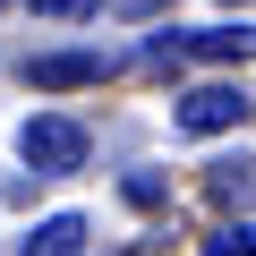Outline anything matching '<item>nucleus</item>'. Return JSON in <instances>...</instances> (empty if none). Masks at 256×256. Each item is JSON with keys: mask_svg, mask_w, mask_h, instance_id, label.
<instances>
[{"mask_svg": "<svg viewBox=\"0 0 256 256\" xmlns=\"http://www.w3.org/2000/svg\"><path fill=\"white\" fill-rule=\"evenodd\" d=\"M18 154H26V171L34 180H68V171H86V128L68 120V111H34L26 128H18Z\"/></svg>", "mask_w": 256, "mask_h": 256, "instance_id": "1", "label": "nucleus"}, {"mask_svg": "<svg viewBox=\"0 0 256 256\" xmlns=\"http://www.w3.org/2000/svg\"><path fill=\"white\" fill-rule=\"evenodd\" d=\"M171 120H180V137H222V128L248 120V94H239V86H188Z\"/></svg>", "mask_w": 256, "mask_h": 256, "instance_id": "2", "label": "nucleus"}, {"mask_svg": "<svg viewBox=\"0 0 256 256\" xmlns=\"http://www.w3.org/2000/svg\"><path fill=\"white\" fill-rule=\"evenodd\" d=\"M154 52H196V60H256V26H196V34H162Z\"/></svg>", "mask_w": 256, "mask_h": 256, "instance_id": "3", "label": "nucleus"}, {"mask_svg": "<svg viewBox=\"0 0 256 256\" xmlns=\"http://www.w3.org/2000/svg\"><path fill=\"white\" fill-rule=\"evenodd\" d=\"M26 77L43 94H68V86H94L102 77V52H43V60H26Z\"/></svg>", "mask_w": 256, "mask_h": 256, "instance_id": "4", "label": "nucleus"}, {"mask_svg": "<svg viewBox=\"0 0 256 256\" xmlns=\"http://www.w3.org/2000/svg\"><path fill=\"white\" fill-rule=\"evenodd\" d=\"M26 256H86V214H52V222H34Z\"/></svg>", "mask_w": 256, "mask_h": 256, "instance_id": "5", "label": "nucleus"}, {"mask_svg": "<svg viewBox=\"0 0 256 256\" xmlns=\"http://www.w3.org/2000/svg\"><path fill=\"white\" fill-rule=\"evenodd\" d=\"M205 188L230 205V196H248V188H256V162H214V180H205Z\"/></svg>", "mask_w": 256, "mask_h": 256, "instance_id": "6", "label": "nucleus"}, {"mask_svg": "<svg viewBox=\"0 0 256 256\" xmlns=\"http://www.w3.org/2000/svg\"><path fill=\"white\" fill-rule=\"evenodd\" d=\"M205 256H256V222H222L205 239Z\"/></svg>", "mask_w": 256, "mask_h": 256, "instance_id": "7", "label": "nucleus"}, {"mask_svg": "<svg viewBox=\"0 0 256 256\" xmlns=\"http://www.w3.org/2000/svg\"><path fill=\"white\" fill-rule=\"evenodd\" d=\"M128 205H162V180L154 171H128Z\"/></svg>", "mask_w": 256, "mask_h": 256, "instance_id": "8", "label": "nucleus"}, {"mask_svg": "<svg viewBox=\"0 0 256 256\" xmlns=\"http://www.w3.org/2000/svg\"><path fill=\"white\" fill-rule=\"evenodd\" d=\"M111 9H120V18H154L162 0H111Z\"/></svg>", "mask_w": 256, "mask_h": 256, "instance_id": "9", "label": "nucleus"}, {"mask_svg": "<svg viewBox=\"0 0 256 256\" xmlns=\"http://www.w3.org/2000/svg\"><path fill=\"white\" fill-rule=\"evenodd\" d=\"M222 9H239V0H222Z\"/></svg>", "mask_w": 256, "mask_h": 256, "instance_id": "10", "label": "nucleus"}]
</instances>
